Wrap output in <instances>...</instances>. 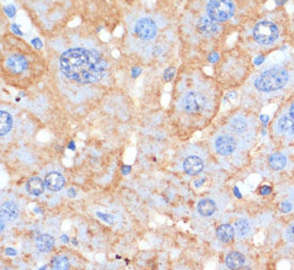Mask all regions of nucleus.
Listing matches in <instances>:
<instances>
[{
    "mask_svg": "<svg viewBox=\"0 0 294 270\" xmlns=\"http://www.w3.org/2000/svg\"><path fill=\"white\" fill-rule=\"evenodd\" d=\"M61 72L79 84L98 82L105 76L107 63L95 50L72 48L60 57Z\"/></svg>",
    "mask_w": 294,
    "mask_h": 270,
    "instance_id": "1",
    "label": "nucleus"
},
{
    "mask_svg": "<svg viewBox=\"0 0 294 270\" xmlns=\"http://www.w3.org/2000/svg\"><path fill=\"white\" fill-rule=\"evenodd\" d=\"M289 80L287 70L282 68L269 70L261 74L255 80L256 88L263 92H271L281 89Z\"/></svg>",
    "mask_w": 294,
    "mask_h": 270,
    "instance_id": "2",
    "label": "nucleus"
},
{
    "mask_svg": "<svg viewBox=\"0 0 294 270\" xmlns=\"http://www.w3.org/2000/svg\"><path fill=\"white\" fill-rule=\"evenodd\" d=\"M235 11L231 0H210L206 4L208 16L215 22H226L232 16Z\"/></svg>",
    "mask_w": 294,
    "mask_h": 270,
    "instance_id": "3",
    "label": "nucleus"
},
{
    "mask_svg": "<svg viewBox=\"0 0 294 270\" xmlns=\"http://www.w3.org/2000/svg\"><path fill=\"white\" fill-rule=\"evenodd\" d=\"M253 38L261 44H272L278 38V29L269 22H261L253 29Z\"/></svg>",
    "mask_w": 294,
    "mask_h": 270,
    "instance_id": "4",
    "label": "nucleus"
},
{
    "mask_svg": "<svg viewBox=\"0 0 294 270\" xmlns=\"http://www.w3.org/2000/svg\"><path fill=\"white\" fill-rule=\"evenodd\" d=\"M205 105V98L198 92H188L182 100V107L187 114H199L204 109Z\"/></svg>",
    "mask_w": 294,
    "mask_h": 270,
    "instance_id": "5",
    "label": "nucleus"
},
{
    "mask_svg": "<svg viewBox=\"0 0 294 270\" xmlns=\"http://www.w3.org/2000/svg\"><path fill=\"white\" fill-rule=\"evenodd\" d=\"M135 32L142 40H152L157 34L156 24L149 18H144L135 24Z\"/></svg>",
    "mask_w": 294,
    "mask_h": 270,
    "instance_id": "6",
    "label": "nucleus"
},
{
    "mask_svg": "<svg viewBox=\"0 0 294 270\" xmlns=\"http://www.w3.org/2000/svg\"><path fill=\"white\" fill-rule=\"evenodd\" d=\"M236 148V142L235 140L230 137V136H218L215 140V150L216 152L220 155H229L232 154L234 152V150Z\"/></svg>",
    "mask_w": 294,
    "mask_h": 270,
    "instance_id": "7",
    "label": "nucleus"
},
{
    "mask_svg": "<svg viewBox=\"0 0 294 270\" xmlns=\"http://www.w3.org/2000/svg\"><path fill=\"white\" fill-rule=\"evenodd\" d=\"M197 26L200 32L206 38L215 36L218 34V30H219L215 20H213L209 16L200 18V20L197 22Z\"/></svg>",
    "mask_w": 294,
    "mask_h": 270,
    "instance_id": "8",
    "label": "nucleus"
},
{
    "mask_svg": "<svg viewBox=\"0 0 294 270\" xmlns=\"http://www.w3.org/2000/svg\"><path fill=\"white\" fill-rule=\"evenodd\" d=\"M27 60L21 54H12L7 60V68L14 74H21L27 68Z\"/></svg>",
    "mask_w": 294,
    "mask_h": 270,
    "instance_id": "9",
    "label": "nucleus"
},
{
    "mask_svg": "<svg viewBox=\"0 0 294 270\" xmlns=\"http://www.w3.org/2000/svg\"><path fill=\"white\" fill-rule=\"evenodd\" d=\"M45 185L51 192H59L66 185V180L58 172H51L45 178Z\"/></svg>",
    "mask_w": 294,
    "mask_h": 270,
    "instance_id": "10",
    "label": "nucleus"
},
{
    "mask_svg": "<svg viewBox=\"0 0 294 270\" xmlns=\"http://www.w3.org/2000/svg\"><path fill=\"white\" fill-rule=\"evenodd\" d=\"M183 169L188 176H197L203 170V162L199 157L189 156L183 162Z\"/></svg>",
    "mask_w": 294,
    "mask_h": 270,
    "instance_id": "11",
    "label": "nucleus"
},
{
    "mask_svg": "<svg viewBox=\"0 0 294 270\" xmlns=\"http://www.w3.org/2000/svg\"><path fill=\"white\" fill-rule=\"evenodd\" d=\"M197 210L201 216L210 217L216 212V204L211 198H203L198 203Z\"/></svg>",
    "mask_w": 294,
    "mask_h": 270,
    "instance_id": "12",
    "label": "nucleus"
},
{
    "mask_svg": "<svg viewBox=\"0 0 294 270\" xmlns=\"http://www.w3.org/2000/svg\"><path fill=\"white\" fill-rule=\"evenodd\" d=\"M2 217L8 221H14L19 217V208L15 203L7 201L2 205Z\"/></svg>",
    "mask_w": 294,
    "mask_h": 270,
    "instance_id": "13",
    "label": "nucleus"
},
{
    "mask_svg": "<svg viewBox=\"0 0 294 270\" xmlns=\"http://www.w3.org/2000/svg\"><path fill=\"white\" fill-rule=\"evenodd\" d=\"M27 192L33 196H40L45 189V182L40 178H31L26 184Z\"/></svg>",
    "mask_w": 294,
    "mask_h": 270,
    "instance_id": "14",
    "label": "nucleus"
},
{
    "mask_svg": "<svg viewBox=\"0 0 294 270\" xmlns=\"http://www.w3.org/2000/svg\"><path fill=\"white\" fill-rule=\"evenodd\" d=\"M216 235L221 242L228 244L233 240L234 228L230 224H221L216 230Z\"/></svg>",
    "mask_w": 294,
    "mask_h": 270,
    "instance_id": "15",
    "label": "nucleus"
},
{
    "mask_svg": "<svg viewBox=\"0 0 294 270\" xmlns=\"http://www.w3.org/2000/svg\"><path fill=\"white\" fill-rule=\"evenodd\" d=\"M55 244V240L51 235H41L36 240V247L41 252H50Z\"/></svg>",
    "mask_w": 294,
    "mask_h": 270,
    "instance_id": "16",
    "label": "nucleus"
},
{
    "mask_svg": "<svg viewBox=\"0 0 294 270\" xmlns=\"http://www.w3.org/2000/svg\"><path fill=\"white\" fill-rule=\"evenodd\" d=\"M12 124H13V118L11 114L7 111L2 110L0 111V136L4 137L6 134L9 132L12 128Z\"/></svg>",
    "mask_w": 294,
    "mask_h": 270,
    "instance_id": "17",
    "label": "nucleus"
},
{
    "mask_svg": "<svg viewBox=\"0 0 294 270\" xmlns=\"http://www.w3.org/2000/svg\"><path fill=\"white\" fill-rule=\"evenodd\" d=\"M245 263V258L243 254L239 252H232L230 253L226 258V265L230 269H239L243 267Z\"/></svg>",
    "mask_w": 294,
    "mask_h": 270,
    "instance_id": "18",
    "label": "nucleus"
},
{
    "mask_svg": "<svg viewBox=\"0 0 294 270\" xmlns=\"http://www.w3.org/2000/svg\"><path fill=\"white\" fill-rule=\"evenodd\" d=\"M278 130L285 134H294V118L290 116H283L278 121Z\"/></svg>",
    "mask_w": 294,
    "mask_h": 270,
    "instance_id": "19",
    "label": "nucleus"
},
{
    "mask_svg": "<svg viewBox=\"0 0 294 270\" xmlns=\"http://www.w3.org/2000/svg\"><path fill=\"white\" fill-rule=\"evenodd\" d=\"M269 166L274 170H281L284 168L285 164H287V158H285L282 154L274 153L268 158Z\"/></svg>",
    "mask_w": 294,
    "mask_h": 270,
    "instance_id": "20",
    "label": "nucleus"
},
{
    "mask_svg": "<svg viewBox=\"0 0 294 270\" xmlns=\"http://www.w3.org/2000/svg\"><path fill=\"white\" fill-rule=\"evenodd\" d=\"M230 130L235 134H242L247 130V123L241 118H233V120L230 122Z\"/></svg>",
    "mask_w": 294,
    "mask_h": 270,
    "instance_id": "21",
    "label": "nucleus"
},
{
    "mask_svg": "<svg viewBox=\"0 0 294 270\" xmlns=\"http://www.w3.org/2000/svg\"><path fill=\"white\" fill-rule=\"evenodd\" d=\"M250 224L249 221L246 219H239L235 222V232L239 236H246L249 233Z\"/></svg>",
    "mask_w": 294,
    "mask_h": 270,
    "instance_id": "22",
    "label": "nucleus"
},
{
    "mask_svg": "<svg viewBox=\"0 0 294 270\" xmlns=\"http://www.w3.org/2000/svg\"><path fill=\"white\" fill-rule=\"evenodd\" d=\"M51 265H52L53 269L63 270V269H68L70 267V262L66 256H55L52 260Z\"/></svg>",
    "mask_w": 294,
    "mask_h": 270,
    "instance_id": "23",
    "label": "nucleus"
},
{
    "mask_svg": "<svg viewBox=\"0 0 294 270\" xmlns=\"http://www.w3.org/2000/svg\"><path fill=\"white\" fill-rule=\"evenodd\" d=\"M174 74H176V68H168L164 72V79L165 82H170L173 78Z\"/></svg>",
    "mask_w": 294,
    "mask_h": 270,
    "instance_id": "24",
    "label": "nucleus"
},
{
    "mask_svg": "<svg viewBox=\"0 0 294 270\" xmlns=\"http://www.w3.org/2000/svg\"><path fill=\"white\" fill-rule=\"evenodd\" d=\"M285 237H287V240L290 242H294V224L291 226L288 230L287 232H285Z\"/></svg>",
    "mask_w": 294,
    "mask_h": 270,
    "instance_id": "25",
    "label": "nucleus"
},
{
    "mask_svg": "<svg viewBox=\"0 0 294 270\" xmlns=\"http://www.w3.org/2000/svg\"><path fill=\"white\" fill-rule=\"evenodd\" d=\"M208 59H209V61L211 63H216L218 61V59H219V54L217 52H212V54H209Z\"/></svg>",
    "mask_w": 294,
    "mask_h": 270,
    "instance_id": "26",
    "label": "nucleus"
},
{
    "mask_svg": "<svg viewBox=\"0 0 294 270\" xmlns=\"http://www.w3.org/2000/svg\"><path fill=\"white\" fill-rule=\"evenodd\" d=\"M291 208H292V205L290 203H288V202L282 203L281 206H280V210H281L282 212H288L291 210Z\"/></svg>",
    "mask_w": 294,
    "mask_h": 270,
    "instance_id": "27",
    "label": "nucleus"
},
{
    "mask_svg": "<svg viewBox=\"0 0 294 270\" xmlns=\"http://www.w3.org/2000/svg\"><path fill=\"white\" fill-rule=\"evenodd\" d=\"M5 11H6V13L9 15L10 18H13L14 16V14H15V9H14V6H7L6 9H5Z\"/></svg>",
    "mask_w": 294,
    "mask_h": 270,
    "instance_id": "28",
    "label": "nucleus"
},
{
    "mask_svg": "<svg viewBox=\"0 0 294 270\" xmlns=\"http://www.w3.org/2000/svg\"><path fill=\"white\" fill-rule=\"evenodd\" d=\"M271 187L269 186H263L261 188V190H260V194H262V196H266V194H271Z\"/></svg>",
    "mask_w": 294,
    "mask_h": 270,
    "instance_id": "29",
    "label": "nucleus"
},
{
    "mask_svg": "<svg viewBox=\"0 0 294 270\" xmlns=\"http://www.w3.org/2000/svg\"><path fill=\"white\" fill-rule=\"evenodd\" d=\"M98 216L99 217H101L103 220H105V221H108L109 224H111V221H113V217H111L110 215H107V216H104L103 215L102 212H98Z\"/></svg>",
    "mask_w": 294,
    "mask_h": 270,
    "instance_id": "30",
    "label": "nucleus"
},
{
    "mask_svg": "<svg viewBox=\"0 0 294 270\" xmlns=\"http://www.w3.org/2000/svg\"><path fill=\"white\" fill-rule=\"evenodd\" d=\"M264 59L265 58L263 57V56H258V57L255 59V61H253V62H255L256 66H260V64H262V63L264 62Z\"/></svg>",
    "mask_w": 294,
    "mask_h": 270,
    "instance_id": "31",
    "label": "nucleus"
},
{
    "mask_svg": "<svg viewBox=\"0 0 294 270\" xmlns=\"http://www.w3.org/2000/svg\"><path fill=\"white\" fill-rule=\"evenodd\" d=\"M31 43H33L37 47V48H41V47H42V43H41V41H40L39 38L33 40V42H31Z\"/></svg>",
    "mask_w": 294,
    "mask_h": 270,
    "instance_id": "32",
    "label": "nucleus"
},
{
    "mask_svg": "<svg viewBox=\"0 0 294 270\" xmlns=\"http://www.w3.org/2000/svg\"><path fill=\"white\" fill-rule=\"evenodd\" d=\"M12 31H13V32L17 34H19V36H22L23 34L22 31L18 28V25H12Z\"/></svg>",
    "mask_w": 294,
    "mask_h": 270,
    "instance_id": "33",
    "label": "nucleus"
},
{
    "mask_svg": "<svg viewBox=\"0 0 294 270\" xmlns=\"http://www.w3.org/2000/svg\"><path fill=\"white\" fill-rule=\"evenodd\" d=\"M130 170H131V166H123V168H122V173L128 174Z\"/></svg>",
    "mask_w": 294,
    "mask_h": 270,
    "instance_id": "34",
    "label": "nucleus"
},
{
    "mask_svg": "<svg viewBox=\"0 0 294 270\" xmlns=\"http://www.w3.org/2000/svg\"><path fill=\"white\" fill-rule=\"evenodd\" d=\"M290 116L294 118V102H293V104L290 107Z\"/></svg>",
    "mask_w": 294,
    "mask_h": 270,
    "instance_id": "35",
    "label": "nucleus"
},
{
    "mask_svg": "<svg viewBox=\"0 0 294 270\" xmlns=\"http://www.w3.org/2000/svg\"><path fill=\"white\" fill-rule=\"evenodd\" d=\"M68 194H69L70 196H75V194H75V190H74V189H70L69 192H68Z\"/></svg>",
    "mask_w": 294,
    "mask_h": 270,
    "instance_id": "36",
    "label": "nucleus"
},
{
    "mask_svg": "<svg viewBox=\"0 0 294 270\" xmlns=\"http://www.w3.org/2000/svg\"><path fill=\"white\" fill-rule=\"evenodd\" d=\"M233 192H234V194H236V196H237V198H241V194H240V192H239V189H237V187H234Z\"/></svg>",
    "mask_w": 294,
    "mask_h": 270,
    "instance_id": "37",
    "label": "nucleus"
},
{
    "mask_svg": "<svg viewBox=\"0 0 294 270\" xmlns=\"http://www.w3.org/2000/svg\"><path fill=\"white\" fill-rule=\"evenodd\" d=\"M285 2H287V0H276V4H283Z\"/></svg>",
    "mask_w": 294,
    "mask_h": 270,
    "instance_id": "38",
    "label": "nucleus"
},
{
    "mask_svg": "<svg viewBox=\"0 0 294 270\" xmlns=\"http://www.w3.org/2000/svg\"><path fill=\"white\" fill-rule=\"evenodd\" d=\"M260 118H262V121H263L264 123H266V121L268 120V118H267V116H261Z\"/></svg>",
    "mask_w": 294,
    "mask_h": 270,
    "instance_id": "39",
    "label": "nucleus"
},
{
    "mask_svg": "<svg viewBox=\"0 0 294 270\" xmlns=\"http://www.w3.org/2000/svg\"><path fill=\"white\" fill-rule=\"evenodd\" d=\"M6 252H7V254H17V252L13 251V250L11 251L10 249H7V251H6Z\"/></svg>",
    "mask_w": 294,
    "mask_h": 270,
    "instance_id": "40",
    "label": "nucleus"
}]
</instances>
